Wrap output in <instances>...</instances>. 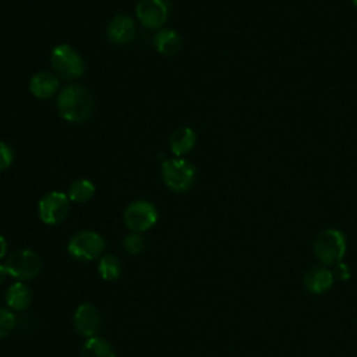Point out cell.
<instances>
[{"mask_svg": "<svg viewBox=\"0 0 357 357\" xmlns=\"http://www.w3.org/2000/svg\"><path fill=\"white\" fill-rule=\"evenodd\" d=\"M6 251H7V241H6V238L0 234V259L6 255Z\"/></svg>", "mask_w": 357, "mask_h": 357, "instance_id": "cb8c5ba5", "label": "cell"}, {"mask_svg": "<svg viewBox=\"0 0 357 357\" xmlns=\"http://www.w3.org/2000/svg\"><path fill=\"white\" fill-rule=\"evenodd\" d=\"M57 110L68 123H84L93 112V98L82 85H67L57 95Z\"/></svg>", "mask_w": 357, "mask_h": 357, "instance_id": "6da1fadb", "label": "cell"}, {"mask_svg": "<svg viewBox=\"0 0 357 357\" xmlns=\"http://www.w3.org/2000/svg\"><path fill=\"white\" fill-rule=\"evenodd\" d=\"M98 272L103 280H116L121 273V262L113 254L102 255L98 264Z\"/></svg>", "mask_w": 357, "mask_h": 357, "instance_id": "d6986e66", "label": "cell"}, {"mask_svg": "<svg viewBox=\"0 0 357 357\" xmlns=\"http://www.w3.org/2000/svg\"><path fill=\"white\" fill-rule=\"evenodd\" d=\"M14 160L13 149L3 141H0V172L8 169Z\"/></svg>", "mask_w": 357, "mask_h": 357, "instance_id": "7402d4cb", "label": "cell"}, {"mask_svg": "<svg viewBox=\"0 0 357 357\" xmlns=\"http://www.w3.org/2000/svg\"><path fill=\"white\" fill-rule=\"evenodd\" d=\"M123 248L132 254V255H137L139 252L144 251L145 248V240L144 237L139 234V233H134L131 231L130 234H127L124 238H123Z\"/></svg>", "mask_w": 357, "mask_h": 357, "instance_id": "44dd1931", "label": "cell"}, {"mask_svg": "<svg viewBox=\"0 0 357 357\" xmlns=\"http://www.w3.org/2000/svg\"><path fill=\"white\" fill-rule=\"evenodd\" d=\"M333 278L339 279V280H347L350 278V271H349V266L343 262H339L335 265V269H333Z\"/></svg>", "mask_w": 357, "mask_h": 357, "instance_id": "603a6c76", "label": "cell"}, {"mask_svg": "<svg viewBox=\"0 0 357 357\" xmlns=\"http://www.w3.org/2000/svg\"><path fill=\"white\" fill-rule=\"evenodd\" d=\"M333 282V273L324 266L310 268L304 275V286L312 294H322L328 291Z\"/></svg>", "mask_w": 357, "mask_h": 357, "instance_id": "7c38bea8", "label": "cell"}, {"mask_svg": "<svg viewBox=\"0 0 357 357\" xmlns=\"http://www.w3.org/2000/svg\"><path fill=\"white\" fill-rule=\"evenodd\" d=\"M353 3H354V4H356V6H357V0H353Z\"/></svg>", "mask_w": 357, "mask_h": 357, "instance_id": "484cf974", "label": "cell"}, {"mask_svg": "<svg viewBox=\"0 0 357 357\" xmlns=\"http://www.w3.org/2000/svg\"><path fill=\"white\" fill-rule=\"evenodd\" d=\"M81 357H117L109 340L102 336L88 337L81 347Z\"/></svg>", "mask_w": 357, "mask_h": 357, "instance_id": "e0dca14e", "label": "cell"}, {"mask_svg": "<svg viewBox=\"0 0 357 357\" xmlns=\"http://www.w3.org/2000/svg\"><path fill=\"white\" fill-rule=\"evenodd\" d=\"M17 319L10 308L0 307V340L7 337L15 328Z\"/></svg>", "mask_w": 357, "mask_h": 357, "instance_id": "ffe728a7", "label": "cell"}, {"mask_svg": "<svg viewBox=\"0 0 357 357\" xmlns=\"http://www.w3.org/2000/svg\"><path fill=\"white\" fill-rule=\"evenodd\" d=\"M172 11L169 0H139L135 7L137 18L148 29L162 28Z\"/></svg>", "mask_w": 357, "mask_h": 357, "instance_id": "9c48e42d", "label": "cell"}, {"mask_svg": "<svg viewBox=\"0 0 357 357\" xmlns=\"http://www.w3.org/2000/svg\"><path fill=\"white\" fill-rule=\"evenodd\" d=\"M93 194H95L93 183L88 178H78L70 184L67 197L71 202L82 204L89 201L93 197Z\"/></svg>", "mask_w": 357, "mask_h": 357, "instance_id": "ac0fdd59", "label": "cell"}, {"mask_svg": "<svg viewBox=\"0 0 357 357\" xmlns=\"http://www.w3.org/2000/svg\"><path fill=\"white\" fill-rule=\"evenodd\" d=\"M153 46L158 53L165 56L177 54L183 46V39L173 29H160L153 36Z\"/></svg>", "mask_w": 357, "mask_h": 357, "instance_id": "2e32d148", "label": "cell"}, {"mask_svg": "<svg viewBox=\"0 0 357 357\" xmlns=\"http://www.w3.org/2000/svg\"><path fill=\"white\" fill-rule=\"evenodd\" d=\"M107 38L116 45H124L134 39L135 24L131 17L126 14H117L112 18L106 29Z\"/></svg>", "mask_w": 357, "mask_h": 357, "instance_id": "8fae6325", "label": "cell"}, {"mask_svg": "<svg viewBox=\"0 0 357 357\" xmlns=\"http://www.w3.org/2000/svg\"><path fill=\"white\" fill-rule=\"evenodd\" d=\"M32 301V291L24 282H15L6 291V303L13 311H24Z\"/></svg>", "mask_w": 357, "mask_h": 357, "instance_id": "9a60e30c", "label": "cell"}, {"mask_svg": "<svg viewBox=\"0 0 357 357\" xmlns=\"http://www.w3.org/2000/svg\"><path fill=\"white\" fill-rule=\"evenodd\" d=\"M4 265L8 275L18 279L20 282L35 279L42 269V261L39 255L35 251L26 248L13 252Z\"/></svg>", "mask_w": 357, "mask_h": 357, "instance_id": "8992f818", "label": "cell"}, {"mask_svg": "<svg viewBox=\"0 0 357 357\" xmlns=\"http://www.w3.org/2000/svg\"><path fill=\"white\" fill-rule=\"evenodd\" d=\"M195 174L194 165L185 159L173 158L162 163V180L174 192L188 191L195 181Z\"/></svg>", "mask_w": 357, "mask_h": 357, "instance_id": "277c9868", "label": "cell"}, {"mask_svg": "<svg viewBox=\"0 0 357 357\" xmlns=\"http://www.w3.org/2000/svg\"><path fill=\"white\" fill-rule=\"evenodd\" d=\"M59 89V78L49 71H39L29 79V91L35 98H52Z\"/></svg>", "mask_w": 357, "mask_h": 357, "instance_id": "4fadbf2b", "label": "cell"}, {"mask_svg": "<svg viewBox=\"0 0 357 357\" xmlns=\"http://www.w3.org/2000/svg\"><path fill=\"white\" fill-rule=\"evenodd\" d=\"M312 251L318 261L335 266L346 254V237L337 229H326L315 237Z\"/></svg>", "mask_w": 357, "mask_h": 357, "instance_id": "7a4b0ae2", "label": "cell"}, {"mask_svg": "<svg viewBox=\"0 0 357 357\" xmlns=\"http://www.w3.org/2000/svg\"><path fill=\"white\" fill-rule=\"evenodd\" d=\"M105 245L106 243L99 233L92 230H82L70 238L67 251L73 258L78 261H93L102 257Z\"/></svg>", "mask_w": 357, "mask_h": 357, "instance_id": "5b68a950", "label": "cell"}, {"mask_svg": "<svg viewBox=\"0 0 357 357\" xmlns=\"http://www.w3.org/2000/svg\"><path fill=\"white\" fill-rule=\"evenodd\" d=\"M6 275H8V272H7V268H6V265L0 264V284L3 283V280H4Z\"/></svg>", "mask_w": 357, "mask_h": 357, "instance_id": "d4e9b609", "label": "cell"}, {"mask_svg": "<svg viewBox=\"0 0 357 357\" xmlns=\"http://www.w3.org/2000/svg\"><path fill=\"white\" fill-rule=\"evenodd\" d=\"M50 66L57 77L63 79H77L85 71L84 57L67 43L57 45L50 53Z\"/></svg>", "mask_w": 357, "mask_h": 357, "instance_id": "3957f363", "label": "cell"}, {"mask_svg": "<svg viewBox=\"0 0 357 357\" xmlns=\"http://www.w3.org/2000/svg\"><path fill=\"white\" fill-rule=\"evenodd\" d=\"M74 328L84 337L96 336L100 328V312L91 303H82L74 312Z\"/></svg>", "mask_w": 357, "mask_h": 357, "instance_id": "30bf717a", "label": "cell"}, {"mask_svg": "<svg viewBox=\"0 0 357 357\" xmlns=\"http://www.w3.org/2000/svg\"><path fill=\"white\" fill-rule=\"evenodd\" d=\"M195 142L197 134L191 127H178L169 138V148L177 158H181L192 151Z\"/></svg>", "mask_w": 357, "mask_h": 357, "instance_id": "5bb4252c", "label": "cell"}, {"mask_svg": "<svg viewBox=\"0 0 357 357\" xmlns=\"http://www.w3.org/2000/svg\"><path fill=\"white\" fill-rule=\"evenodd\" d=\"M70 199L67 194L60 191H50L45 194L39 204L38 212L39 218L45 225H59L61 223L70 211Z\"/></svg>", "mask_w": 357, "mask_h": 357, "instance_id": "ba28073f", "label": "cell"}, {"mask_svg": "<svg viewBox=\"0 0 357 357\" xmlns=\"http://www.w3.org/2000/svg\"><path fill=\"white\" fill-rule=\"evenodd\" d=\"M158 220L155 205L145 199L131 202L124 209V223L134 233H142L151 229Z\"/></svg>", "mask_w": 357, "mask_h": 357, "instance_id": "52a82bcc", "label": "cell"}]
</instances>
